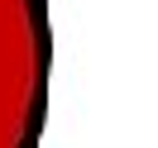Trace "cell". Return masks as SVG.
<instances>
[{"label":"cell","instance_id":"1","mask_svg":"<svg viewBox=\"0 0 158 148\" xmlns=\"http://www.w3.org/2000/svg\"><path fill=\"white\" fill-rule=\"evenodd\" d=\"M53 81L48 0H0V148H39Z\"/></svg>","mask_w":158,"mask_h":148}]
</instances>
